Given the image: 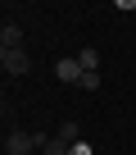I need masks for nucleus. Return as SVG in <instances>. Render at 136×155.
I'll list each match as a JSON object with an SVG mask.
<instances>
[{
  "instance_id": "obj_5",
  "label": "nucleus",
  "mask_w": 136,
  "mask_h": 155,
  "mask_svg": "<svg viewBox=\"0 0 136 155\" xmlns=\"http://www.w3.org/2000/svg\"><path fill=\"white\" fill-rule=\"evenodd\" d=\"M41 150H45V155H68V150H73V141H68V137H59V132H54V137H50V141H45Z\"/></svg>"
},
{
  "instance_id": "obj_7",
  "label": "nucleus",
  "mask_w": 136,
  "mask_h": 155,
  "mask_svg": "<svg viewBox=\"0 0 136 155\" xmlns=\"http://www.w3.org/2000/svg\"><path fill=\"white\" fill-rule=\"evenodd\" d=\"M68 155H91V146H86V141H73V150H68Z\"/></svg>"
},
{
  "instance_id": "obj_6",
  "label": "nucleus",
  "mask_w": 136,
  "mask_h": 155,
  "mask_svg": "<svg viewBox=\"0 0 136 155\" xmlns=\"http://www.w3.org/2000/svg\"><path fill=\"white\" fill-rule=\"evenodd\" d=\"M100 87V73H82V91H95Z\"/></svg>"
},
{
  "instance_id": "obj_3",
  "label": "nucleus",
  "mask_w": 136,
  "mask_h": 155,
  "mask_svg": "<svg viewBox=\"0 0 136 155\" xmlns=\"http://www.w3.org/2000/svg\"><path fill=\"white\" fill-rule=\"evenodd\" d=\"M82 73H86V68H82L73 55H63V59L54 64V78H59V82H82Z\"/></svg>"
},
{
  "instance_id": "obj_4",
  "label": "nucleus",
  "mask_w": 136,
  "mask_h": 155,
  "mask_svg": "<svg viewBox=\"0 0 136 155\" xmlns=\"http://www.w3.org/2000/svg\"><path fill=\"white\" fill-rule=\"evenodd\" d=\"M0 46H5V50H18L23 46V28L14 18H5V28H0Z\"/></svg>"
},
{
  "instance_id": "obj_1",
  "label": "nucleus",
  "mask_w": 136,
  "mask_h": 155,
  "mask_svg": "<svg viewBox=\"0 0 136 155\" xmlns=\"http://www.w3.org/2000/svg\"><path fill=\"white\" fill-rule=\"evenodd\" d=\"M32 150H41V132H23V128L5 132V155H32Z\"/></svg>"
},
{
  "instance_id": "obj_2",
  "label": "nucleus",
  "mask_w": 136,
  "mask_h": 155,
  "mask_svg": "<svg viewBox=\"0 0 136 155\" xmlns=\"http://www.w3.org/2000/svg\"><path fill=\"white\" fill-rule=\"evenodd\" d=\"M0 64H5V73H14V78H23V73L32 68V59H27L23 46H18V50H0Z\"/></svg>"
}]
</instances>
